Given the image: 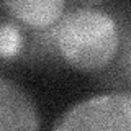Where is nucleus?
Masks as SVG:
<instances>
[{"instance_id":"1","label":"nucleus","mask_w":131,"mask_h":131,"mask_svg":"<svg viewBox=\"0 0 131 131\" xmlns=\"http://www.w3.org/2000/svg\"><path fill=\"white\" fill-rule=\"evenodd\" d=\"M56 51L77 71H103L120 51L118 25L110 13L95 7L71 10L56 23Z\"/></svg>"},{"instance_id":"2","label":"nucleus","mask_w":131,"mask_h":131,"mask_svg":"<svg viewBox=\"0 0 131 131\" xmlns=\"http://www.w3.org/2000/svg\"><path fill=\"white\" fill-rule=\"evenodd\" d=\"M56 131H129L131 97L125 93H105L69 108L56 125Z\"/></svg>"},{"instance_id":"3","label":"nucleus","mask_w":131,"mask_h":131,"mask_svg":"<svg viewBox=\"0 0 131 131\" xmlns=\"http://www.w3.org/2000/svg\"><path fill=\"white\" fill-rule=\"evenodd\" d=\"M39 115L33 100L15 82L0 77V131H35Z\"/></svg>"},{"instance_id":"4","label":"nucleus","mask_w":131,"mask_h":131,"mask_svg":"<svg viewBox=\"0 0 131 131\" xmlns=\"http://www.w3.org/2000/svg\"><path fill=\"white\" fill-rule=\"evenodd\" d=\"M67 0H2L16 21L31 30H43L61 20Z\"/></svg>"},{"instance_id":"5","label":"nucleus","mask_w":131,"mask_h":131,"mask_svg":"<svg viewBox=\"0 0 131 131\" xmlns=\"http://www.w3.org/2000/svg\"><path fill=\"white\" fill-rule=\"evenodd\" d=\"M23 48V36L13 23L0 25V57H13Z\"/></svg>"},{"instance_id":"6","label":"nucleus","mask_w":131,"mask_h":131,"mask_svg":"<svg viewBox=\"0 0 131 131\" xmlns=\"http://www.w3.org/2000/svg\"><path fill=\"white\" fill-rule=\"evenodd\" d=\"M80 2L84 3L85 7H98V5H102V3L108 2V0H80Z\"/></svg>"}]
</instances>
